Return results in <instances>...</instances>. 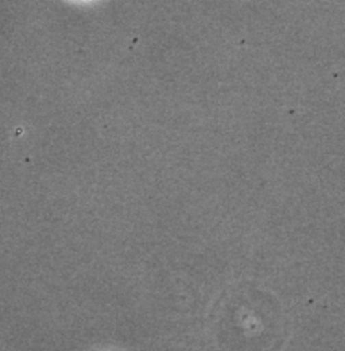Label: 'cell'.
<instances>
[{"label": "cell", "instance_id": "6da1fadb", "mask_svg": "<svg viewBox=\"0 0 345 351\" xmlns=\"http://www.w3.org/2000/svg\"><path fill=\"white\" fill-rule=\"evenodd\" d=\"M80 1H83V0H80Z\"/></svg>", "mask_w": 345, "mask_h": 351}]
</instances>
